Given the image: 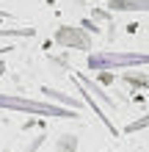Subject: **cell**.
<instances>
[{
  "mask_svg": "<svg viewBox=\"0 0 149 152\" xmlns=\"http://www.w3.org/2000/svg\"><path fill=\"white\" fill-rule=\"evenodd\" d=\"M0 108L8 111H22V113H36V116H58V119H77L75 108H61V105H50V102H39V100H28V97H17V94H0Z\"/></svg>",
  "mask_w": 149,
  "mask_h": 152,
  "instance_id": "1",
  "label": "cell"
},
{
  "mask_svg": "<svg viewBox=\"0 0 149 152\" xmlns=\"http://www.w3.org/2000/svg\"><path fill=\"white\" fill-rule=\"evenodd\" d=\"M0 53H6V47H3V50H0Z\"/></svg>",
  "mask_w": 149,
  "mask_h": 152,
  "instance_id": "11",
  "label": "cell"
},
{
  "mask_svg": "<svg viewBox=\"0 0 149 152\" xmlns=\"http://www.w3.org/2000/svg\"><path fill=\"white\" fill-rule=\"evenodd\" d=\"M0 17H11V14H8V11H3V8H0Z\"/></svg>",
  "mask_w": 149,
  "mask_h": 152,
  "instance_id": "10",
  "label": "cell"
},
{
  "mask_svg": "<svg viewBox=\"0 0 149 152\" xmlns=\"http://www.w3.org/2000/svg\"><path fill=\"white\" fill-rule=\"evenodd\" d=\"M72 72H75V69H72ZM75 77H77V80H80V83H83L86 88H89V91H94V94H97V97H100V100H102L105 105H113V100H110V97H108V94H102V91H100V88H97V86H94V83H91V80H89V77H86V75H80V72H75Z\"/></svg>",
  "mask_w": 149,
  "mask_h": 152,
  "instance_id": "7",
  "label": "cell"
},
{
  "mask_svg": "<svg viewBox=\"0 0 149 152\" xmlns=\"http://www.w3.org/2000/svg\"><path fill=\"white\" fill-rule=\"evenodd\" d=\"M144 127H149V113L144 119H135L133 124H127V133H135V130H144Z\"/></svg>",
  "mask_w": 149,
  "mask_h": 152,
  "instance_id": "8",
  "label": "cell"
},
{
  "mask_svg": "<svg viewBox=\"0 0 149 152\" xmlns=\"http://www.w3.org/2000/svg\"><path fill=\"white\" fill-rule=\"evenodd\" d=\"M41 94H47V100L64 102L66 108H75V111H80V102H77L75 97H66V94H61V91H52V88H41Z\"/></svg>",
  "mask_w": 149,
  "mask_h": 152,
  "instance_id": "6",
  "label": "cell"
},
{
  "mask_svg": "<svg viewBox=\"0 0 149 152\" xmlns=\"http://www.w3.org/2000/svg\"><path fill=\"white\" fill-rule=\"evenodd\" d=\"M55 42L61 47H69V50H89L91 47V39L86 36L83 28H75V25H64V28L55 31Z\"/></svg>",
  "mask_w": 149,
  "mask_h": 152,
  "instance_id": "3",
  "label": "cell"
},
{
  "mask_svg": "<svg viewBox=\"0 0 149 152\" xmlns=\"http://www.w3.org/2000/svg\"><path fill=\"white\" fill-rule=\"evenodd\" d=\"M75 80H77V77H75ZM77 86H80V94H83V100H86V105H91V108H94V111H97V116H100V122H102V124H105V127H108L110 133H116V127H113V122L108 119V116H105V111L100 108V105H97V102H94V97L89 94V88H86V86L80 83V80H77Z\"/></svg>",
  "mask_w": 149,
  "mask_h": 152,
  "instance_id": "5",
  "label": "cell"
},
{
  "mask_svg": "<svg viewBox=\"0 0 149 152\" xmlns=\"http://www.w3.org/2000/svg\"><path fill=\"white\" fill-rule=\"evenodd\" d=\"M41 141H44V138H36V141H33V144H31V147H28V149H25V152H33V149H36V147H39V144H41Z\"/></svg>",
  "mask_w": 149,
  "mask_h": 152,
  "instance_id": "9",
  "label": "cell"
},
{
  "mask_svg": "<svg viewBox=\"0 0 149 152\" xmlns=\"http://www.w3.org/2000/svg\"><path fill=\"white\" fill-rule=\"evenodd\" d=\"M113 11H149V0H108Z\"/></svg>",
  "mask_w": 149,
  "mask_h": 152,
  "instance_id": "4",
  "label": "cell"
},
{
  "mask_svg": "<svg viewBox=\"0 0 149 152\" xmlns=\"http://www.w3.org/2000/svg\"><path fill=\"white\" fill-rule=\"evenodd\" d=\"M149 64L146 53H116V50H102L89 56V69L105 72V69H124V66H141Z\"/></svg>",
  "mask_w": 149,
  "mask_h": 152,
  "instance_id": "2",
  "label": "cell"
}]
</instances>
